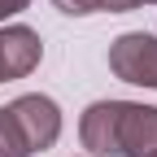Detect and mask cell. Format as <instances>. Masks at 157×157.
<instances>
[{
    "mask_svg": "<svg viewBox=\"0 0 157 157\" xmlns=\"http://www.w3.org/2000/svg\"><path fill=\"white\" fill-rule=\"evenodd\" d=\"M78 140L96 157H153L157 109L135 101H96L78 118Z\"/></svg>",
    "mask_w": 157,
    "mask_h": 157,
    "instance_id": "obj_1",
    "label": "cell"
},
{
    "mask_svg": "<svg viewBox=\"0 0 157 157\" xmlns=\"http://www.w3.org/2000/svg\"><path fill=\"white\" fill-rule=\"evenodd\" d=\"M109 70L135 87H157V35L127 31L109 44Z\"/></svg>",
    "mask_w": 157,
    "mask_h": 157,
    "instance_id": "obj_2",
    "label": "cell"
},
{
    "mask_svg": "<svg viewBox=\"0 0 157 157\" xmlns=\"http://www.w3.org/2000/svg\"><path fill=\"white\" fill-rule=\"evenodd\" d=\"M9 113L17 118L31 153L57 144V135H61V109H57V101H48V96H17L9 105Z\"/></svg>",
    "mask_w": 157,
    "mask_h": 157,
    "instance_id": "obj_3",
    "label": "cell"
},
{
    "mask_svg": "<svg viewBox=\"0 0 157 157\" xmlns=\"http://www.w3.org/2000/svg\"><path fill=\"white\" fill-rule=\"evenodd\" d=\"M39 57H44V44L31 26H0V83L9 78H26Z\"/></svg>",
    "mask_w": 157,
    "mask_h": 157,
    "instance_id": "obj_4",
    "label": "cell"
},
{
    "mask_svg": "<svg viewBox=\"0 0 157 157\" xmlns=\"http://www.w3.org/2000/svg\"><path fill=\"white\" fill-rule=\"evenodd\" d=\"M52 5L70 17H87V13H127L140 5H157V0H52Z\"/></svg>",
    "mask_w": 157,
    "mask_h": 157,
    "instance_id": "obj_5",
    "label": "cell"
},
{
    "mask_svg": "<svg viewBox=\"0 0 157 157\" xmlns=\"http://www.w3.org/2000/svg\"><path fill=\"white\" fill-rule=\"evenodd\" d=\"M0 157H31V144L17 127V118L9 113V105L0 109Z\"/></svg>",
    "mask_w": 157,
    "mask_h": 157,
    "instance_id": "obj_6",
    "label": "cell"
},
{
    "mask_svg": "<svg viewBox=\"0 0 157 157\" xmlns=\"http://www.w3.org/2000/svg\"><path fill=\"white\" fill-rule=\"evenodd\" d=\"M31 5V0H0V22H5V17H13V13H22Z\"/></svg>",
    "mask_w": 157,
    "mask_h": 157,
    "instance_id": "obj_7",
    "label": "cell"
},
{
    "mask_svg": "<svg viewBox=\"0 0 157 157\" xmlns=\"http://www.w3.org/2000/svg\"><path fill=\"white\" fill-rule=\"evenodd\" d=\"M153 157H157V153H153Z\"/></svg>",
    "mask_w": 157,
    "mask_h": 157,
    "instance_id": "obj_8",
    "label": "cell"
}]
</instances>
